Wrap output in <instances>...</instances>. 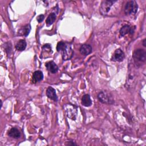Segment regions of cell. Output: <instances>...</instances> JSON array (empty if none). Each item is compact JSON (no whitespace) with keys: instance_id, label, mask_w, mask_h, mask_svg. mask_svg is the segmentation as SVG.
Wrapping results in <instances>:
<instances>
[{"instance_id":"5bb4252c","label":"cell","mask_w":146,"mask_h":146,"mask_svg":"<svg viewBox=\"0 0 146 146\" xmlns=\"http://www.w3.org/2000/svg\"><path fill=\"white\" fill-rule=\"evenodd\" d=\"M27 46L26 42L24 39H20L15 44V48L19 51L25 50Z\"/></svg>"},{"instance_id":"ac0fdd59","label":"cell","mask_w":146,"mask_h":146,"mask_svg":"<svg viewBox=\"0 0 146 146\" xmlns=\"http://www.w3.org/2000/svg\"><path fill=\"white\" fill-rule=\"evenodd\" d=\"M44 18V16L43 14H40V15H38L37 17L36 20H37V21L39 23H40V22H42L43 21Z\"/></svg>"},{"instance_id":"d6986e66","label":"cell","mask_w":146,"mask_h":146,"mask_svg":"<svg viewBox=\"0 0 146 146\" xmlns=\"http://www.w3.org/2000/svg\"><path fill=\"white\" fill-rule=\"evenodd\" d=\"M145 39H144V40H143V46H144V47H145L146 46V44H145Z\"/></svg>"},{"instance_id":"8992f818","label":"cell","mask_w":146,"mask_h":146,"mask_svg":"<svg viewBox=\"0 0 146 146\" xmlns=\"http://www.w3.org/2000/svg\"><path fill=\"white\" fill-rule=\"evenodd\" d=\"M138 5L136 1H130L127 2L124 7V13L126 15H135L137 11Z\"/></svg>"},{"instance_id":"52a82bcc","label":"cell","mask_w":146,"mask_h":146,"mask_svg":"<svg viewBox=\"0 0 146 146\" xmlns=\"http://www.w3.org/2000/svg\"><path fill=\"white\" fill-rule=\"evenodd\" d=\"M125 58V55L124 53L123 52V51L118 48L115 50L114 52L112 58L111 60L112 61H116V62H122Z\"/></svg>"},{"instance_id":"6da1fadb","label":"cell","mask_w":146,"mask_h":146,"mask_svg":"<svg viewBox=\"0 0 146 146\" xmlns=\"http://www.w3.org/2000/svg\"><path fill=\"white\" fill-rule=\"evenodd\" d=\"M120 1L104 0L102 2L100 7V13L103 15L113 16L119 11Z\"/></svg>"},{"instance_id":"e0dca14e","label":"cell","mask_w":146,"mask_h":146,"mask_svg":"<svg viewBox=\"0 0 146 146\" xmlns=\"http://www.w3.org/2000/svg\"><path fill=\"white\" fill-rule=\"evenodd\" d=\"M56 14L54 13H52L51 14H50V15L47 17V19H46V23L47 24V26H50L51 25L54 21L56 19Z\"/></svg>"},{"instance_id":"5b68a950","label":"cell","mask_w":146,"mask_h":146,"mask_svg":"<svg viewBox=\"0 0 146 146\" xmlns=\"http://www.w3.org/2000/svg\"><path fill=\"white\" fill-rule=\"evenodd\" d=\"M98 98L99 100L104 104H111L114 102L112 95L106 91H101L98 95Z\"/></svg>"},{"instance_id":"9a60e30c","label":"cell","mask_w":146,"mask_h":146,"mask_svg":"<svg viewBox=\"0 0 146 146\" xmlns=\"http://www.w3.org/2000/svg\"><path fill=\"white\" fill-rule=\"evenodd\" d=\"M33 78V80L35 83L40 82L43 78V74L41 71L37 70L34 72Z\"/></svg>"},{"instance_id":"7c38bea8","label":"cell","mask_w":146,"mask_h":146,"mask_svg":"<svg viewBox=\"0 0 146 146\" xmlns=\"http://www.w3.org/2000/svg\"><path fill=\"white\" fill-rule=\"evenodd\" d=\"M8 135L14 139H18L21 136V133L19 130L16 128H11L8 131Z\"/></svg>"},{"instance_id":"2e32d148","label":"cell","mask_w":146,"mask_h":146,"mask_svg":"<svg viewBox=\"0 0 146 146\" xmlns=\"http://www.w3.org/2000/svg\"><path fill=\"white\" fill-rule=\"evenodd\" d=\"M30 30H31V26L29 24H28L24 26L22 29H21L19 31V33L20 35L26 36L29 35L30 31Z\"/></svg>"},{"instance_id":"30bf717a","label":"cell","mask_w":146,"mask_h":146,"mask_svg":"<svg viewBox=\"0 0 146 146\" xmlns=\"http://www.w3.org/2000/svg\"><path fill=\"white\" fill-rule=\"evenodd\" d=\"M46 95L50 99L54 101H57L58 98L56 96L55 90L52 87H48L46 90Z\"/></svg>"},{"instance_id":"277c9868","label":"cell","mask_w":146,"mask_h":146,"mask_svg":"<svg viewBox=\"0 0 146 146\" xmlns=\"http://www.w3.org/2000/svg\"><path fill=\"white\" fill-rule=\"evenodd\" d=\"M63 107L66 116L72 120H75L78 113L77 107L71 104H67Z\"/></svg>"},{"instance_id":"7a4b0ae2","label":"cell","mask_w":146,"mask_h":146,"mask_svg":"<svg viewBox=\"0 0 146 146\" xmlns=\"http://www.w3.org/2000/svg\"><path fill=\"white\" fill-rule=\"evenodd\" d=\"M56 50L58 52H62V58L64 60H69L71 58L73 55V50L71 45L67 42L60 41L58 43Z\"/></svg>"},{"instance_id":"9c48e42d","label":"cell","mask_w":146,"mask_h":146,"mask_svg":"<svg viewBox=\"0 0 146 146\" xmlns=\"http://www.w3.org/2000/svg\"><path fill=\"white\" fill-rule=\"evenodd\" d=\"M47 70L52 74H55L58 71V67L53 61H50L46 64Z\"/></svg>"},{"instance_id":"ba28073f","label":"cell","mask_w":146,"mask_h":146,"mask_svg":"<svg viewBox=\"0 0 146 146\" xmlns=\"http://www.w3.org/2000/svg\"><path fill=\"white\" fill-rule=\"evenodd\" d=\"M135 30V27H132L129 26L128 25H125L124 26H123L120 30V34L121 35V36H123L129 33L131 34H132Z\"/></svg>"},{"instance_id":"8fae6325","label":"cell","mask_w":146,"mask_h":146,"mask_svg":"<svg viewBox=\"0 0 146 146\" xmlns=\"http://www.w3.org/2000/svg\"><path fill=\"white\" fill-rule=\"evenodd\" d=\"M79 51L82 55H87L92 52V47L90 44H83L80 47L79 49Z\"/></svg>"},{"instance_id":"3957f363","label":"cell","mask_w":146,"mask_h":146,"mask_svg":"<svg viewBox=\"0 0 146 146\" xmlns=\"http://www.w3.org/2000/svg\"><path fill=\"white\" fill-rule=\"evenodd\" d=\"M133 58L135 63L137 66H141L144 63L146 60V52L143 49H137L134 51L133 53Z\"/></svg>"},{"instance_id":"4fadbf2b","label":"cell","mask_w":146,"mask_h":146,"mask_svg":"<svg viewBox=\"0 0 146 146\" xmlns=\"http://www.w3.org/2000/svg\"><path fill=\"white\" fill-rule=\"evenodd\" d=\"M82 104L85 107H89L92 104V100L90 95L85 94L82 98Z\"/></svg>"}]
</instances>
